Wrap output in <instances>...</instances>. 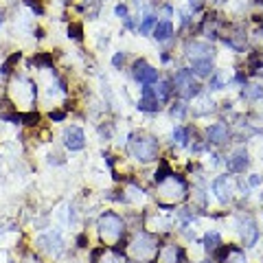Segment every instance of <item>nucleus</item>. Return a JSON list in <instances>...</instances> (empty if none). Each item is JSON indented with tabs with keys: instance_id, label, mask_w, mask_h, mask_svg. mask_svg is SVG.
Here are the masks:
<instances>
[{
	"instance_id": "1",
	"label": "nucleus",
	"mask_w": 263,
	"mask_h": 263,
	"mask_svg": "<svg viewBox=\"0 0 263 263\" xmlns=\"http://www.w3.org/2000/svg\"><path fill=\"white\" fill-rule=\"evenodd\" d=\"M130 151L136 160H140V163H151V160L158 158V140H156L154 136L132 134Z\"/></svg>"
},
{
	"instance_id": "2",
	"label": "nucleus",
	"mask_w": 263,
	"mask_h": 263,
	"mask_svg": "<svg viewBox=\"0 0 263 263\" xmlns=\"http://www.w3.org/2000/svg\"><path fill=\"white\" fill-rule=\"evenodd\" d=\"M171 86H174V90L180 94L182 99H193L200 94V86H197V82L193 79V70L189 68H182L175 73L174 82H171Z\"/></svg>"
},
{
	"instance_id": "3",
	"label": "nucleus",
	"mask_w": 263,
	"mask_h": 263,
	"mask_svg": "<svg viewBox=\"0 0 263 263\" xmlns=\"http://www.w3.org/2000/svg\"><path fill=\"white\" fill-rule=\"evenodd\" d=\"M99 232L105 241H119L125 232V224L116 213H103L99 217Z\"/></svg>"
},
{
	"instance_id": "4",
	"label": "nucleus",
	"mask_w": 263,
	"mask_h": 263,
	"mask_svg": "<svg viewBox=\"0 0 263 263\" xmlns=\"http://www.w3.org/2000/svg\"><path fill=\"white\" fill-rule=\"evenodd\" d=\"M130 250L136 259H149V257H154L156 250H158V239H156L154 235H149V232H140L130 244Z\"/></svg>"
},
{
	"instance_id": "5",
	"label": "nucleus",
	"mask_w": 263,
	"mask_h": 263,
	"mask_svg": "<svg viewBox=\"0 0 263 263\" xmlns=\"http://www.w3.org/2000/svg\"><path fill=\"white\" fill-rule=\"evenodd\" d=\"M132 73H134L136 82L143 84V86H151V84L158 82V70L151 68L145 59H138V62L134 64V68H132Z\"/></svg>"
},
{
	"instance_id": "6",
	"label": "nucleus",
	"mask_w": 263,
	"mask_h": 263,
	"mask_svg": "<svg viewBox=\"0 0 263 263\" xmlns=\"http://www.w3.org/2000/svg\"><path fill=\"white\" fill-rule=\"evenodd\" d=\"M64 145L68 147L70 151H79L86 147V136H84V130L82 128H75V125H70V128H66L64 132Z\"/></svg>"
},
{
	"instance_id": "7",
	"label": "nucleus",
	"mask_w": 263,
	"mask_h": 263,
	"mask_svg": "<svg viewBox=\"0 0 263 263\" xmlns=\"http://www.w3.org/2000/svg\"><path fill=\"white\" fill-rule=\"evenodd\" d=\"M140 101H138V110L140 112H158L160 110V101L156 99V92L151 86H143V90H140Z\"/></svg>"
},
{
	"instance_id": "8",
	"label": "nucleus",
	"mask_w": 263,
	"mask_h": 263,
	"mask_svg": "<svg viewBox=\"0 0 263 263\" xmlns=\"http://www.w3.org/2000/svg\"><path fill=\"white\" fill-rule=\"evenodd\" d=\"M38 246L44 248V250L50 252V255H59V252H62V237H59L57 232H48V235L40 237Z\"/></svg>"
},
{
	"instance_id": "9",
	"label": "nucleus",
	"mask_w": 263,
	"mask_h": 263,
	"mask_svg": "<svg viewBox=\"0 0 263 263\" xmlns=\"http://www.w3.org/2000/svg\"><path fill=\"white\" fill-rule=\"evenodd\" d=\"M248 163H250V160H248V151L237 149L235 154L226 160V167H228V171H232V174H241V171H246Z\"/></svg>"
},
{
	"instance_id": "10",
	"label": "nucleus",
	"mask_w": 263,
	"mask_h": 263,
	"mask_svg": "<svg viewBox=\"0 0 263 263\" xmlns=\"http://www.w3.org/2000/svg\"><path fill=\"white\" fill-rule=\"evenodd\" d=\"M213 191H215L217 200H219L221 204H226V202L230 200V195H232V186H230L228 178H226V175H219V178H215V182H213Z\"/></svg>"
},
{
	"instance_id": "11",
	"label": "nucleus",
	"mask_w": 263,
	"mask_h": 263,
	"mask_svg": "<svg viewBox=\"0 0 263 263\" xmlns=\"http://www.w3.org/2000/svg\"><path fill=\"white\" fill-rule=\"evenodd\" d=\"M186 55L191 59H204V57H213V48L209 44L202 42H189L186 44Z\"/></svg>"
},
{
	"instance_id": "12",
	"label": "nucleus",
	"mask_w": 263,
	"mask_h": 263,
	"mask_svg": "<svg viewBox=\"0 0 263 263\" xmlns=\"http://www.w3.org/2000/svg\"><path fill=\"white\" fill-rule=\"evenodd\" d=\"M206 136H209V140L213 145H221L228 140V128H226L224 123H213L206 130Z\"/></svg>"
},
{
	"instance_id": "13",
	"label": "nucleus",
	"mask_w": 263,
	"mask_h": 263,
	"mask_svg": "<svg viewBox=\"0 0 263 263\" xmlns=\"http://www.w3.org/2000/svg\"><path fill=\"white\" fill-rule=\"evenodd\" d=\"M241 237H244V244L246 246H255L257 239H259V230H257V224L252 221V217L241 224Z\"/></svg>"
},
{
	"instance_id": "14",
	"label": "nucleus",
	"mask_w": 263,
	"mask_h": 263,
	"mask_svg": "<svg viewBox=\"0 0 263 263\" xmlns=\"http://www.w3.org/2000/svg\"><path fill=\"white\" fill-rule=\"evenodd\" d=\"M182 257H184V252H182V248H178V246H169L158 252L160 263H175L178 259H182Z\"/></svg>"
},
{
	"instance_id": "15",
	"label": "nucleus",
	"mask_w": 263,
	"mask_h": 263,
	"mask_svg": "<svg viewBox=\"0 0 263 263\" xmlns=\"http://www.w3.org/2000/svg\"><path fill=\"white\" fill-rule=\"evenodd\" d=\"M171 35H174V24H171L169 20H165V22H156V27H154V38L158 40V42H167Z\"/></svg>"
},
{
	"instance_id": "16",
	"label": "nucleus",
	"mask_w": 263,
	"mask_h": 263,
	"mask_svg": "<svg viewBox=\"0 0 263 263\" xmlns=\"http://www.w3.org/2000/svg\"><path fill=\"white\" fill-rule=\"evenodd\" d=\"M193 73L197 77H209V75H213V59L211 57L193 59Z\"/></svg>"
},
{
	"instance_id": "17",
	"label": "nucleus",
	"mask_w": 263,
	"mask_h": 263,
	"mask_svg": "<svg viewBox=\"0 0 263 263\" xmlns=\"http://www.w3.org/2000/svg\"><path fill=\"white\" fill-rule=\"evenodd\" d=\"M171 90H174V86H171V82H156V99L158 101H167L171 97Z\"/></svg>"
},
{
	"instance_id": "18",
	"label": "nucleus",
	"mask_w": 263,
	"mask_h": 263,
	"mask_svg": "<svg viewBox=\"0 0 263 263\" xmlns=\"http://www.w3.org/2000/svg\"><path fill=\"white\" fill-rule=\"evenodd\" d=\"M171 175H174V171H171V167L167 165V163H160L158 167V171L154 174V180H156V184H163L165 180H169Z\"/></svg>"
},
{
	"instance_id": "19",
	"label": "nucleus",
	"mask_w": 263,
	"mask_h": 263,
	"mask_svg": "<svg viewBox=\"0 0 263 263\" xmlns=\"http://www.w3.org/2000/svg\"><path fill=\"white\" fill-rule=\"evenodd\" d=\"M226 44L232 46L235 50H244L246 48V35L241 31H237L235 35H230V38H226Z\"/></svg>"
},
{
	"instance_id": "20",
	"label": "nucleus",
	"mask_w": 263,
	"mask_h": 263,
	"mask_svg": "<svg viewBox=\"0 0 263 263\" xmlns=\"http://www.w3.org/2000/svg\"><path fill=\"white\" fill-rule=\"evenodd\" d=\"M84 9L88 13L90 20H94L99 16V9H101V0H84Z\"/></svg>"
},
{
	"instance_id": "21",
	"label": "nucleus",
	"mask_w": 263,
	"mask_h": 263,
	"mask_svg": "<svg viewBox=\"0 0 263 263\" xmlns=\"http://www.w3.org/2000/svg\"><path fill=\"white\" fill-rule=\"evenodd\" d=\"M31 64L38 66V68H50V66H53V57H50L48 53H40L31 59Z\"/></svg>"
},
{
	"instance_id": "22",
	"label": "nucleus",
	"mask_w": 263,
	"mask_h": 263,
	"mask_svg": "<svg viewBox=\"0 0 263 263\" xmlns=\"http://www.w3.org/2000/svg\"><path fill=\"white\" fill-rule=\"evenodd\" d=\"M244 97L252 99V101L261 99L263 97V88H261V86H244Z\"/></svg>"
},
{
	"instance_id": "23",
	"label": "nucleus",
	"mask_w": 263,
	"mask_h": 263,
	"mask_svg": "<svg viewBox=\"0 0 263 263\" xmlns=\"http://www.w3.org/2000/svg\"><path fill=\"white\" fill-rule=\"evenodd\" d=\"M219 246V232H206V237H204V248L206 250H215V248Z\"/></svg>"
},
{
	"instance_id": "24",
	"label": "nucleus",
	"mask_w": 263,
	"mask_h": 263,
	"mask_svg": "<svg viewBox=\"0 0 263 263\" xmlns=\"http://www.w3.org/2000/svg\"><path fill=\"white\" fill-rule=\"evenodd\" d=\"M154 27H156V18L154 16H145L143 22H140V27H138V31H140V35H147L149 31H154Z\"/></svg>"
},
{
	"instance_id": "25",
	"label": "nucleus",
	"mask_w": 263,
	"mask_h": 263,
	"mask_svg": "<svg viewBox=\"0 0 263 263\" xmlns=\"http://www.w3.org/2000/svg\"><path fill=\"white\" fill-rule=\"evenodd\" d=\"M68 38H73V40H82L84 38V24H79V22H73V24H68Z\"/></svg>"
},
{
	"instance_id": "26",
	"label": "nucleus",
	"mask_w": 263,
	"mask_h": 263,
	"mask_svg": "<svg viewBox=\"0 0 263 263\" xmlns=\"http://www.w3.org/2000/svg\"><path fill=\"white\" fill-rule=\"evenodd\" d=\"M20 57H22L20 53H13L11 57L7 59V62L0 66V75H9V73H11V66H13V64H18V62H20Z\"/></svg>"
},
{
	"instance_id": "27",
	"label": "nucleus",
	"mask_w": 263,
	"mask_h": 263,
	"mask_svg": "<svg viewBox=\"0 0 263 263\" xmlns=\"http://www.w3.org/2000/svg\"><path fill=\"white\" fill-rule=\"evenodd\" d=\"M232 252V246H217L215 248V261H226L228 259V255Z\"/></svg>"
},
{
	"instance_id": "28",
	"label": "nucleus",
	"mask_w": 263,
	"mask_h": 263,
	"mask_svg": "<svg viewBox=\"0 0 263 263\" xmlns=\"http://www.w3.org/2000/svg\"><path fill=\"white\" fill-rule=\"evenodd\" d=\"M20 123H24V125H38V123H40V114H38V112L20 114Z\"/></svg>"
},
{
	"instance_id": "29",
	"label": "nucleus",
	"mask_w": 263,
	"mask_h": 263,
	"mask_svg": "<svg viewBox=\"0 0 263 263\" xmlns=\"http://www.w3.org/2000/svg\"><path fill=\"white\" fill-rule=\"evenodd\" d=\"M174 140L178 145H186V140H189V132H186L184 128H175L174 130Z\"/></svg>"
},
{
	"instance_id": "30",
	"label": "nucleus",
	"mask_w": 263,
	"mask_h": 263,
	"mask_svg": "<svg viewBox=\"0 0 263 263\" xmlns=\"http://www.w3.org/2000/svg\"><path fill=\"white\" fill-rule=\"evenodd\" d=\"M184 114H186V105H184V101H175V103L171 105V116H178V119H182Z\"/></svg>"
},
{
	"instance_id": "31",
	"label": "nucleus",
	"mask_w": 263,
	"mask_h": 263,
	"mask_svg": "<svg viewBox=\"0 0 263 263\" xmlns=\"http://www.w3.org/2000/svg\"><path fill=\"white\" fill-rule=\"evenodd\" d=\"M24 4H27V7H31V11L38 13V16H42V13H44V7H42V2H40V0H24Z\"/></svg>"
},
{
	"instance_id": "32",
	"label": "nucleus",
	"mask_w": 263,
	"mask_h": 263,
	"mask_svg": "<svg viewBox=\"0 0 263 263\" xmlns=\"http://www.w3.org/2000/svg\"><path fill=\"white\" fill-rule=\"evenodd\" d=\"M211 88L213 90H221L224 88V77H221V73H217L211 77Z\"/></svg>"
},
{
	"instance_id": "33",
	"label": "nucleus",
	"mask_w": 263,
	"mask_h": 263,
	"mask_svg": "<svg viewBox=\"0 0 263 263\" xmlns=\"http://www.w3.org/2000/svg\"><path fill=\"white\" fill-rule=\"evenodd\" d=\"M125 62V53H116L114 57H112V66H116V68H121Z\"/></svg>"
},
{
	"instance_id": "34",
	"label": "nucleus",
	"mask_w": 263,
	"mask_h": 263,
	"mask_svg": "<svg viewBox=\"0 0 263 263\" xmlns=\"http://www.w3.org/2000/svg\"><path fill=\"white\" fill-rule=\"evenodd\" d=\"M48 119L50 121H64L66 119V112H64V110H55V112L48 114Z\"/></svg>"
},
{
	"instance_id": "35",
	"label": "nucleus",
	"mask_w": 263,
	"mask_h": 263,
	"mask_svg": "<svg viewBox=\"0 0 263 263\" xmlns=\"http://www.w3.org/2000/svg\"><path fill=\"white\" fill-rule=\"evenodd\" d=\"M114 11H116V16H119V18H128V7H125V4H119Z\"/></svg>"
},
{
	"instance_id": "36",
	"label": "nucleus",
	"mask_w": 263,
	"mask_h": 263,
	"mask_svg": "<svg viewBox=\"0 0 263 263\" xmlns=\"http://www.w3.org/2000/svg\"><path fill=\"white\" fill-rule=\"evenodd\" d=\"M103 252H105V248H99V250H92V255H90V261H92V263H97V261H99V257L103 255Z\"/></svg>"
},
{
	"instance_id": "37",
	"label": "nucleus",
	"mask_w": 263,
	"mask_h": 263,
	"mask_svg": "<svg viewBox=\"0 0 263 263\" xmlns=\"http://www.w3.org/2000/svg\"><path fill=\"white\" fill-rule=\"evenodd\" d=\"M77 246H79V248H88V237H86V235H79V237H77Z\"/></svg>"
},
{
	"instance_id": "38",
	"label": "nucleus",
	"mask_w": 263,
	"mask_h": 263,
	"mask_svg": "<svg viewBox=\"0 0 263 263\" xmlns=\"http://www.w3.org/2000/svg\"><path fill=\"white\" fill-rule=\"evenodd\" d=\"M189 4H191V9H193V11H197V9L202 7V0H189Z\"/></svg>"
},
{
	"instance_id": "39",
	"label": "nucleus",
	"mask_w": 263,
	"mask_h": 263,
	"mask_svg": "<svg viewBox=\"0 0 263 263\" xmlns=\"http://www.w3.org/2000/svg\"><path fill=\"white\" fill-rule=\"evenodd\" d=\"M259 184H261L259 175H250V186H259Z\"/></svg>"
},
{
	"instance_id": "40",
	"label": "nucleus",
	"mask_w": 263,
	"mask_h": 263,
	"mask_svg": "<svg viewBox=\"0 0 263 263\" xmlns=\"http://www.w3.org/2000/svg\"><path fill=\"white\" fill-rule=\"evenodd\" d=\"M2 22H4V18H2V11H0V27H2Z\"/></svg>"
},
{
	"instance_id": "41",
	"label": "nucleus",
	"mask_w": 263,
	"mask_h": 263,
	"mask_svg": "<svg viewBox=\"0 0 263 263\" xmlns=\"http://www.w3.org/2000/svg\"><path fill=\"white\" fill-rule=\"evenodd\" d=\"M257 4H263V0H257Z\"/></svg>"
},
{
	"instance_id": "42",
	"label": "nucleus",
	"mask_w": 263,
	"mask_h": 263,
	"mask_svg": "<svg viewBox=\"0 0 263 263\" xmlns=\"http://www.w3.org/2000/svg\"><path fill=\"white\" fill-rule=\"evenodd\" d=\"M204 263H211V261H204Z\"/></svg>"
},
{
	"instance_id": "43",
	"label": "nucleus",
	"mask_w": 263,
	"mask_h": 263,
	"mask_svg": "<svg viewBox=\"0 0 263 263\" xmlns=\"http://www.w3.org/2000/svg\"><path fill=\"white\" fill-rule=\"evenodd\" d=\"M261 31H263V27H261Z\"/></svg>"
}]
</instances>
